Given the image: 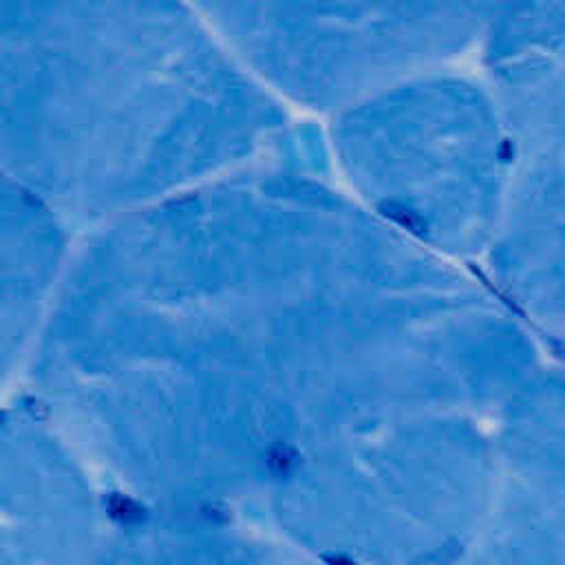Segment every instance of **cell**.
<instances>
[{
  "mask_svg": "<svg viewBox=\"0 0 565 565\" xmlns=\"http://www.w3.org/2000/svg\"><path fill=\"white\" fill-rule=\"evenodd\" d=\"M214 29L298 84L324 86L457 46L505 0H196Z\"/></svg>",
  "mask_w": 565,
  "mask_h": 565,
  "instance_id": "2",
  "label": "cell"
},
{
  "mask_svg": "<svg viewBox=\"0 0 565 565\" xmlns=\"http://www.w3.org/2000/svg\"><path fill=\"white\" fill-rule=\"evenodd\" d=\"M35 163L62 183H132L241 130L196 0H0Z\"/></svg>",
  "mask_w": 565,
  "mask_h": 565,
  "instance_id": "1",
  "label": "cell"
}]
</instances>
